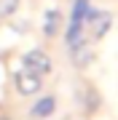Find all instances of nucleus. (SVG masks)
<instances>
[{
	"label": "nucleus",
	"instance_id": "6",
	"mask_svg": "<svg viewBox=\"0 0 118 120\" xmlns=\"http://www.w3.org/2000/svg\"><path fill=\"white\" fill-rule=\"evenodd\" d=\"M54 112H57V96H40L38 101L30 107V117L46 120V117H51Z\"/></svg>",
	"mask_w": 118,
	"mask_h": 120
},
{
	"label": "nucleus",
	"instance_id": "10",
	"mask_svg": "<svg viewBox=\"0 0 118 120\" xmlns=\"http://www.w3.org/2000/svg\"><path fill=\"white\" fill-rule=\"evenodd\" d=\"M19 11V0H0V19H11Z\"/></svg>",
	"mask_w": 118,
	"mask_h": 120
},
{
	"label": "nucleus",
	"instance_id": "1",
	"mask_svg": "<svg viewBox=\"0 0 118 120\" xmlns=\"http://www.w3.org/2000/svg\"><path fill=\"white\" fill-rule=\"evenodd\" d=\"M83 27H86V32H89L91 40H102L110 32V27H113V13H110V11H99V8H91L89 16L83 19Z\"/></svg>",
	"mask_w": 118,
	"mask_h": 120
},
{
	"label": "nucleus",
	"instance_id": "7",
	"mask_svg": "<svg viewBox=\"0 0 118 120\" xmlns=\"http://www.w3.org/2000/svg\"><path fill=\"white\" fill-rule=\"evenodd\" d=\"M78 99L83 101V112H86V115H91V112L99 107V94H97V88L89 86V83H83L78 88Z\"/></svg>",
	"mask_w": 118,
	"mask_h": 120
},
{
	"label": "nucleus",
	"instance_id": "3",
	"mask_svg": "<svg viewBox=\"0 0 118 120\" xmlns=\"http://www.w3.org/2000/svg\"><path fill=\"white\" fill-rule=\"evenodd\" d=\"M67 48H70V59L78 69H86L94 61V45H91V38H86V35L81 40H75L73 45H67Z\"/></svg>",
	"mask_w": 118,
	"mask_h": 120
},
{
	"label": "nucleus",
	"instance_id": "12",
	"mask_svg": "<svg viewBox=\"0 0 118 120\" xmlns=\"http://www.w3.org/2000/svg\"><path fill=\"white\" fill-rule=\"evenodd\" d=\"M0 120H11V117H3V115H0Z\"/></svg>",
	"mask_w": 118,
	"mask_h": 120
},
{
	"label": "nucleus",
	"instance_id": "11",
	"mask_svg": "<svg viewBox=\"0 0 118 120\" xmlns=\"http://www.w3.org/2000/svg\"><path fill=\"white\" fill-rule=\"evenodd\" d=\"M11 30H16L19 35H24L27 32V22L24 19H11Z\"/></svg>",
	"mask_w": 118,
	"mask_h": 120
},
{
	"label": "nucleus",
	"instance_id": "8",
	"mask_svg": "<svg viewBox=\"0 0 118 120\" xmlns=\"http://www.w3.org/2000/svg\"><path fill=\"white\" fill-rule=\"evenodd\" d=\"M83 22H75V19H70V24H67V30H65V43L67 45H73L75 40H81L83 38Z\"/></svg>",
	"mask_w": 118,
	"mask_h": 120
},
{
	"label": "nucleus",
	"instance_id": "9",
	"mask_svg": "<svg viewBox=\"0 0 118 120\" xmlns=\"http://www.w3.org/2000/svg\"><path fill=\"white\" fill-rule=\"evenodd\" d=\"M89 11H91V0H75L73 3V16L75 22H83V19L89 16Z\"/></svg>",
	"mask_w": 118,
	"mask_h": 120
},
{
	"label": "nucleus",
	"instance_id": "4",
	"mask_svg": "<svg viewBox=\"0 0 118 120\" xmlns=\"http://www.w3.org/2000/svg\"><path fill=\"white\" fill-rule=\"evenodd\" d=\"M22 67L32 69V72H38V75H48L54 69V61H51V56H48L43 48H32V51H27L22 56Z\"/></svg>",
	"mask_w": 118,
	"mask_h": 120
},
{
	"label": "nucleus",
	"instance_id": "5",
	"mask_svg": "<svg viewBox=\"0 0 118 120\" xmlns=\"http://www.w3.org/2000/svg\"><path fill=\"white\" fill-rule=\"evenodd\" d=\"M65 30V16H62L59 8H48L43 16V35L46 38H57V35Z\"/></svg>",
	"mask_w": 118,
	"mask_h": 120
},
{
	"label": "nucleus",
	"instance_id": "2",
	"mask_svg": "<svg viewBox=\"0 0 118 120\" xmlns=\"http://www.w3.org/2000/svg\"><path fill=\"white\" fill-rule=\"evenodd\" d=\"M13 88H16L19 96H35V94H40V88H43V75L32 72V69H27V67H19L16 72H13Z\"/></svg>",
	"mask_w": 118,
	"mask_h": 120
}]
</instances>
